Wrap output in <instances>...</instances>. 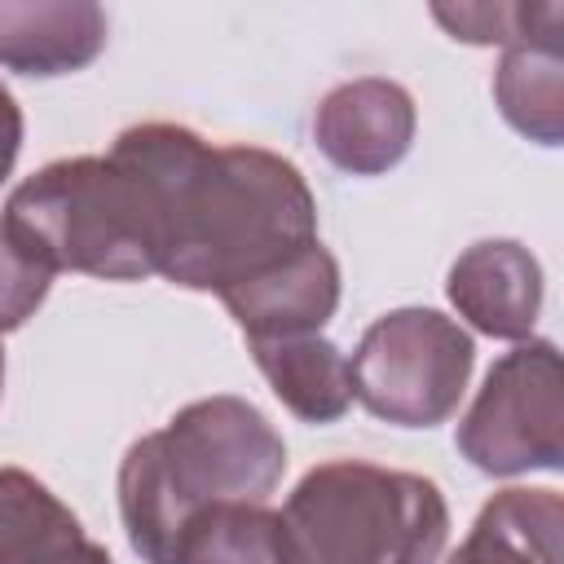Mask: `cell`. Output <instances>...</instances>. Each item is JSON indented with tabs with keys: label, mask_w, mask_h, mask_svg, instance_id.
Returning <instances> with one entry per match:
<instances>
[{
	"label": "cell",
	"mask_w": 564,
	"mask_h": 564,
	"mask_svg": "<svg viewBox=\"0 0 564 564\" xmlns=\"http://www.w3.org/2000/svg\"><path fill=\"white\" fill-rule=\"evenodd\" d=\"M445 564H564V498L555 489L494 494Z\"/></svg>",
	"instance_id": "7c38bea8"
},
{
	"label": "cell",
	"mask_w": 564,
	"mask_h": 564,
	"mask_svg": "<svg viewBox=\"0 0 564 564\" xmlns=\"http://www.w3.org/2000/svg\"><path fill=\"white\" fill-rule=\"evenodd\" d=\"M106 48V13L93 0H0V66L18 75H70Z\"/></svg>",
	"instance_id": "30bf717a"
},
{
	"label": "cell",
	"mask_w": 564,
	"mask_h": 564,
	"mask_svg": "<svg viewBox=\"0 0 564 564\" xmlns=\"http://www.w3.org/2000/svg\"><path fill=\"white\" fill-rule=\"evenodd\" d=\"M445 295L480 335L529 339L542 313V264L511 238H485L449 264Z\"/></svg>",
	"instance_id": "ba28073f"
},
{
	"label": "cell",
	"mask_w": 564,
	"mask_h": 564,
	"mask_svg": "<svg viewBox=\"0 0 564 564\" xmlns=\"http://www.w3.org/2000/svg\"><path fill=\"white\" fill-rule=\"evenodd\" d=\"M18 150H22V110H18L13 93L0 84V185H4V176L13 172Z\"/></svg>",
	"instance_id": "ac0fdd59"
},
{
	"label": "cell",
	"mask_w": 564,
	"mask_h": 564,
	"mask_svg": "<svg viewBox=\"0 0 564 564\" xmlns=\"http://www.w3.org/2000/svg\"><path fill=\"white\" fill-rule=\"evenodd\" d=\"M286 471V445L242 397H203L167 427L128 445L119 463V516L145 564H172L194 516L225 502H269Z\"/></svg>",
	"instance_id": "7a4b0ae2"
},
{
	"label": "cell",
	"mask_w": 564,
	"mask_h": 564,
	"mask_svg": "<svg viewBox=\"0 0 564 564\" xmlns=\"http://www.w3.org/2000/svg\"><path fill=\"white\" fill-rule=\"evenodd\" d=\"M463 458L485 476L555 471L564 458V375L551 339L498 357L458 423Z\"/></svg>",
	"instance_id": "8992f818"
},
{
	"label": "cell",
	"mask_w": 564,
	"mask_h": 564,
	"mask_svg": "<svg viewBox=\"0 0 564 564\" xmlns=\"http://www.w3.org/2000/svg\"><path fill=\"white\" fill-rule=\"evenodd\" d=\"M0 383H4V352H0Z\"/></svg>",
	"instance_id": "d6986e66"
},
{
	"label": "cell",
	"mask_w": 564,
	"mask_h": 564,
	"mask_svg": "<svg viewBox=\"0 0 564 564\" xmlns=\"http://www.w3.org/2000/svg\"><path fill=\"white\" fill-rule=\"evenodd\" d=\"M432 18L463 44H502V48H524V44H546L560 48V26L564 9L560 4H436Z\"/></svg>",
	"instance_id": "2e32d148"
},
{
	"label": "cell",
	"mask_w": 564,
	"mask_h": 564,
	"mask_svg": "<svg viewBox=\"0 0 564 564\" xmlns=\"http://www.w3.org/2000/svg\"><path fill=\"white\" fill-rule=\"evenodd\" d=\"M172 564H295L282 511L264 502H225L189 520Z\"/></svg>",
	"instance_id": "5bb4252c"
},
{
	"label": "cell",
	"mask_w": 564,
	"mask_h": 564,
	"mask_svg": "<svg viewBox=\"0 0 564 564\" xmlns=\"http://www.w3.org/2000/svg\"><path fill=\"white\" fill-rule=\"evenodd\" d=\"M48 282H53V273L40 269V264L9 238V229H4V220H0V335H4V330H18V326L44 304Z\"/></svg>",
	"instance_id": "e0dca14e"
},
{
	"label": "cell",
	"mask_w": 564,
	"mask_h": 564,
	"mask_svg": "<svg viewBox=\"0 0 564 564\" xmlns=\"http://www.w3.org/2000/svg\"><path fill=\"white\" fill-rule=\"evenodd\" d=\"M471 335L436 308H392L366 326L348 375L352 397L383 423L436 427L445 423L471 379Z\"/></svg>",
	"instance_id": "5b68a950"
},
{
	"label": "cell",
	"mask_w": 564,
	"mask_h": 564,
	"mask_svg": "<svg viewBox=\"0 0 564 564\" xmlns=\"http://www.w3.org/2000/svg\"><path fill=\"white\" fill-rule=\"evenodd\" d=\"M9 238L48 273L141 282L163 269L154 198L119 154L57 159L4 203Z\"/></svg>",
	"instance_id": "3957f363"
},
{
	"label": "cell",
	"mask_w": 564,
	"mask_h": 564,
	"mask_svg": "<svg viewBox=\"0 0 564 564\" xmlns=\"http://www.w3.org/2000/svg\"><path fill=\"white\" fill-rule=\"evenodd\" d=\"M295 564H300V555H295Z\"/></svg>",
	"instance_id": "ffe728a7"
},
{
	"label": "cell",
	"mask_w": 564,
	"mask_h": 564,
	"mask_svg": "<svg viewBox=\"0 0 564 564\" xmlns=\"http://www.w3.org/2000/svg\"><path fill=\"white\" fill-rule=\"evenodd\" d=\"M414 97L397 79L361 75L335 84L313 110L317 150L348 176H383L410 154L414 141Z\"/></svg>",
	"instance_id": "52a82bcc"
},
{
	"label": "cell",
	"mask_w": 564,
	"mask_h": 564,
	"mask_svg": "<svg viewBox=\"0 0 564 564\" xmlns=\"http://www.w3.org/2000/svg\"><path fill=\"white\" fill-rule=\"evenodd\" d=\"M282 524L300 564H436L449 507L419 471L339 458L295 485Z\"/></svg>",
	"instance_id": "277c9868"
},
{
	"label": "cell",
	"mask_w": 564,
	"mask_h": 564,
	"mask_svg": "<svg viewBox=\"0 0 564 564\" xmlns=\"http://www.w3.org/2000/svg\"><path fill=\"white\" fill-rule=\"evenodd\" d=\"M247 344L273 397L300 423H335L348 414L352 375H348V357L330 339L295 335V339H247Z\"/></svg>",
	"instance_id": "4fadbf2b"
},
{
	"label": "cell",
	"mask_w": 564,
	"mask_h": 564,
	"mask_svg": "<svg viewBox=\"0 0 564 564\" xmlns=\"http://www.w3.org/2000/svg\"><path fill=\"white\" fill-rule=\"evenodd\" d=\"M494 101L520 137H529L538 145H560V137H564V62H560V48H546V44L507 48L498 70H494Z\"/></svg>",
	"instance_id": "9a60e30c"
},
{
	"label": "cell",
	"mask_w": 564,
	"mask_h": 564,
	"mask_svg": "<svg viewBox=\"0 0 564 564\" xmlns=\"http://www.w3.org/2000/svg\"><path fill=\"white\" fill-rule=\"evenodd\" d=\"M110 154L154 198L163 278L185 291H234L317 242V198L300 167L260 145H212L181 123H137Z\"/></svg>",
	"instance_id": "6da1fadb"
},
{
	"label": "cell",
	"mask_w": 564,
	"mask_h": 564,
	"mask_svg": "<svg viewBox=\"0 0 564 564\" xmlns=\"http://www.w3.org/2000/svg\"><path fill=\"white\" fill-rule=\"evenodd\" d=\"M220 304L247 339L317 335L339 308V264L322 242H313L278 269L225 291Z\"/></svg>",
	"instance_id": "9c48e42d"
},
{
	"label": "cell",
	"mask_w": 564,
	"mask_h": 564,
	"mask_svg": "<svg viewBox=\"0 0 564 564\" xmlns=\"http://www.w3.org/2000/svg\"><path fill=\"white\" fill-rule=\"evenodd\" d=\"M0 564H115L31 471L0 467Z\"/></svg>",
	"instance_id": "8fae6325"
}]
</instances>
